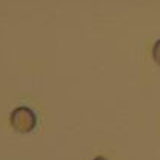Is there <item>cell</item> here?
<instances>
[{
    "mask_svg": "<svg viewBox=\"0 0 160 160\" xmlns=\"http://www.w3.org/2000/svg\"><path fill=\"white\" fill-rule=\"evenodd\" d=\"M152 59L160 67V39H157L152 45Z\"/></svg>",
    "mask_w": 160,
    "mask_h": 160,
    "instance_id": "7a4b0ae2",
    "label": "cell"
},
{
    "mask_svg": "<svg viewBox=\"0 0 160 160\" xmlns=\"http://www.w3.org/2000/svg\"><path fill=\"white\" fill-rule=\"evenodd\" d=\"M9 122L11 127L18 132V133H30L33 132L36 127V115L35 112L26 106H18L12 110V113L9 116Z\"/></svg>",
    "mask_w": 160,
    "mask_h": 160,
    "instance_id": "6da1fadb",
    "label": "cell"
},
{
    "mask_svg": "<svg viewBox=\"0 0 160 160\" xmlns=\"http://www.w3.org/2000/svg\"><path fill=\"white\" fill-rule=\"evenodd\" d=\"M94 160H107V159H104L103 156H97V157H95V159H94Z\"/></svg>",
    "mask_w": 160,
    "mask_h": 160,
    "instance_id": "3957f363",
    "label": "cell"
}]
</instances>
